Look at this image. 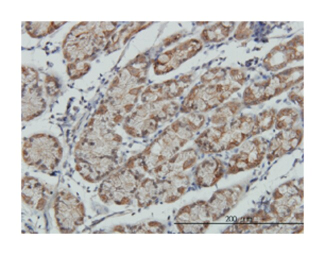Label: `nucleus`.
I'll list each match as a JSON object with an SVG mask.
<instances>
[{"mask_svg":"<svg viewBox=\"0 0 325 255\" xmlns=\"http://www.w3.org/2000/svg\"><path fill=\"white\" fill-rule=\"evenodd\" d=\"M60 154L58 143L50 136L35 135L24 144V156L26 162L42 168H53Z\"/></svg>","mask_w":325,"mask_h":255,"instance_id":"nucleus-2","label":"nucleus"},{"mask_svg":"<svg viewBox=\"0 0 325 255\" xmlns=\"http://www.w3.org/2000/svg\"><path fill=\"white\" fill-rule=\"evenodd\" d=\"M228 84H201L195 86L184 99L185 112H206L223 102L232 92Z\"/></svg>","mask_w":325,"mask_h":255,"instance_id":"nucleus-3","label":"nucleus"},{"mask_svg":"<svg viewBox=\"0 0 325 255\" xmlns=\"http://www.w3.org/2000/svg\"><path fill=\"white\" fill-rule=\"evenodd\" d=\"M218 167V162L214 160H206L200 162L196 167L195 178L196 182L202 186H208L211 184L210 180L222 174V170Z\"/></svg>","mask_w":325,"mask_h":255,"instance_id":"nucleus-4","label":"nucleus"},{"mask_svg":"<svg viewBox=\"0 0 325 255\" xmlns=\"http://www.w3.org/2000/svg\"><path fill=\"white\" fill-rule=\"evenodd\" d=\"M250 133L246 124L238 118L230 124L212 126L204 130L195 140L200 150L204 152L214 151L216 145L230 140L231 144L237 145Z\"/></svg>","mask_w":325,"mask_h":255,"instance_id":"nucleus-1","label":"nucleus"}]
</instances>
